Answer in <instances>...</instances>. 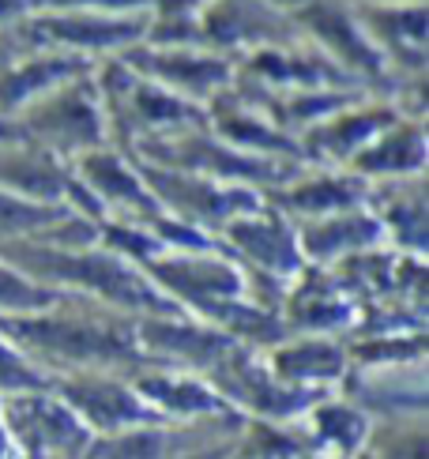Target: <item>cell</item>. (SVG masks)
<instances>
[{
  "instance_id": "obj_7",
  "label": "cell",
  "mask_w": 429,
  "mask_h": 459,
  "mask_svg": "<svg viewBox=\"0 0 429 459\" xmlns=\"http://www.w3.org/2000/svg\"><path fill=\"white\" fill-rule=\"evenodd\" d=\"M0 305H15V309H31V305H46L42 290H31L8 272H0Z\"/></svg>"
},
{
  "instance_id": "obj_3",
  "label": "cell",
  "mask_w": 429,
  "mask_h": 459,
  "mask_svg": "<svg viewBox=\"0 0 429 459\" xmlns=\"http://www.w3.org/2000/svg\"><path fill=\"white\" fill-rule=\"evenodd\" d=\"M72 399L75 403H83L91 414L106 418V422H117V418L136 414L132 399L125 392H117V388H72Z\"/></svg>"
},
{
  "instance_id": "obj_9",
  "label": "cell",
  "mask_w": 429,
  "mask_h": 459,
  "mask_svg": "<svg viewBox=\"0 0 429 459\" xmlns=\"http://www.w3.org/2000/svg\"><path fill=\"white\" fill-rule=\"evenodd\" d=\"M238 238H241L260 260L286 264V245H283V238H267V234H260V230H238Z\"/></svg>"
},
{
  "instance_id": "obj_6",
  "label": "cell",
  "mask_w": 429,
  "mask_h": 459,
  "mask_svg": "<svg viewBox=\"0 0 429 459\" xmlns=\"http://www.w3.org/2000/svg\"><path fill=\"white\" fill-rule=\"evenodd\" d=\"M336 366H339V354L324 351V347L290 351L279 358V369H286V373H336Z\"/></svg>"
},
{
  "instance_id": "obj_11",
  "label": "cell",
  "mask_w": 429,
  "mask_h": 459,
  "mask_svg": "<svg viewBox=\"0 0 429 459\" xmlns=\"http://www.w3.org/2000/svg\"><path fill=\"white\" fill-rule=\"evenodd\" d=\"M147 392H154V395H173L178 399V407H207V395H200V392H173V388H166V385H147Z\"/></svg>"
},
{
  "instance_id": "obj_1",
  "label": "cell",
  "mask_w": 429,
  "mask_h": 459,
  "mask_svg": "<svg viewBox=\"0 0 429 459\" xmlns=\"http://www.w3.org/2000/svg\"><path fill=\"white\" fill-rule=\"evenodd\" d=\"M34 267L42 272H57V275H72L87 286H99V290L121 298V301H144L140 286H136L132 275H125L117 264L109 260H99V256H87V260H65V256H31Z\"/></svg>"
},
{
  "instance_id": "obj_4",
  "label": "cell",
  "mask_w": 429,
  "mask_h": 459,
  "mask_svg": "<svg viewBox=\"0 0 429 459\" xmlns=\"http://www.w3.org/2000/svg\"><path fill=\"white\" fill-rule=\"evenodd\" d=\"M166 279H181L178 286H185V290H233V279L226 272H219V267H185V264H173V267H162Z\"/></svg>"
},
{
  "instance_id": "obj_5",
  "label": "cell",
  "mask_w": 429,
  "mask_h": 459,
  "mask_svg": "<svg viewBox=\"0 0 429 459\" xmlns=\"http://www.w3.org/2000/svg\"><path fill=\"white\" fill-rule=\"evenodd\" d=\"M162 452V441L154 433H136V437H125V441H113L106 448L94 452V459H159Z\"/></svg>"
},
{
  "instance_id": "obj_10",
  "label": "cell",
  "mask_w": 429,
  "mask_h": 459,
  "mask_svg": "<svg viewBox=\"0 0 429 459\" xmlns=\"http://www.w3.org/2000/svg\"><path fill=\"white\" fill-rule=\"evenodd\" d=\"M0 385L4 388H27V385H34V377L19 366L8 351H0Z\"/></svg>"
},
{
  "instance_id": "obj_8",
  "label": "cell",
  "mask_w": 429,
  "mask_h": 459,
  "mask_svg": "<svg viewBox=\"0 0 429 459\" xmlns=\"http://www.w3.org/2000/svg\"><path fill=\"white\" fill-rule=\"evenodd\" d=\"M154 339L170 342V347H181V351H197V354H214L219 342L207 339V335H197V332H173V328H151Z\"/></svg>"
},
{
  "instance_id": "obj_2",
  "label": "cell",
  "mask_w": 429,
  "mask_h": 459,
  "mask_svg": "<svg viewBox=\"0 0 429 459\" xmlns=\"http://www.w3.org/2000/svg\"><path fill=\"white\" fill-rule=\"evenodd\" d=\"M12 332L46 342V347L68 351V354H102V351H113L102 335L83 332V328H65V324H12Z\"/></svg>"
}]
</instances>
